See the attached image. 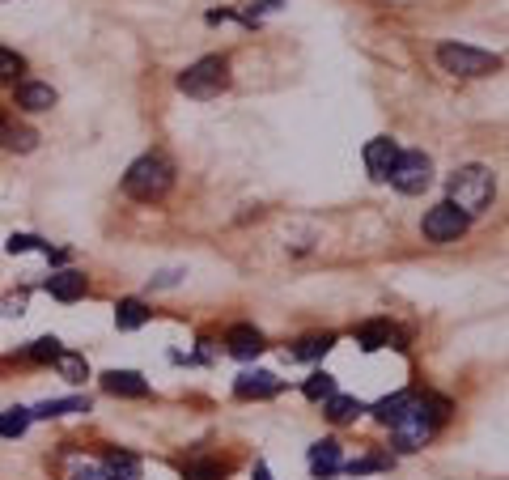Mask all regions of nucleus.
<instances>
[{
	"label": "nucleus",
	"mask_w": 509,
	"mask_h": 480,
	"mask_svg": "<svg viewBox=\"0 0 509 480\" xmlns=\"http://www.w3.org/2000/svg\"><path fill=\"white\" fill-rule=\"evenodd\" d=\"M225 349H230V357H238V362H250V357H259L268 344H263V336L250 324H238V327H230Z\"/></svg>",
	"instance_id": "ddd939ff"
},
{
	"label": "nucleus",
	"mask_w": 509,
	"mask_h": 480,
	"mask_svg": "<svg viewBox=\"0 0 509 480\" xmlns=\"http://www.w3.org/2000/svg\"><path fill=\"white\" fill-rule=\"evenodd\" d=\"M467 221H471V217H463L450 200H441V204H433V209L425 212L420 230H425L429 242H458L463 234H467Z\"/></svg>",
	"instance_id": "0eeeda50"
},
{
	"label": "nucleus",
	"mask_w": 509,
	"mask_h": 480,
	"mask_svg": "<svg viewBox=\"0 0 509 480\" xmlns=\"http://www.w3.org/2000/svg\"><path fill=\"white\" fill-rule=\"evenodd\" d=\"M5 145H9V149H17V154H30V149L39 145V136H34L30 127H9V132H5Z\"/></svg>",
	"instance_id": "c756f323"
},
{
	"label": "nucleus",
	"mask_w": 509,
	"mask_h": 480,
	"mask_svg": "<svg viewBox=\"0 0 509 480\" xmlns=\"http://www.w3.org/2000/svg\"><path fill=\"white\" fill-rule=\"evenodd\" d=\"M446 412H450V404L441 396H408V404H403L395 417H391V442L400 447V451H420V447H429L433 442V434H438V425L446 421Z\"/></svg>",
	"instance_id": "f257e3e1"
},
{
	"label": "nucleus",
	"mask_w": 509,
	"mask_h": 480,
	"mask_svg": "<svg viewBox=\"0 0 509 480\" xmlns=\"http://www.w3.org/2000/svg\"><path fill=\"white\" fill-rule=\"evenodd\" d=\"M183 476L187 480H225V464H221V459H192Z\"/></svg>",
	"instance_id": "393cba45"
},
{
	"label": "nucleus",
	"mask_w": 509,
	"mask_h": 480,
	"mask_svg": "<svg viewBox=\"0 0 509 480\" xmlns=\"http://www.w3.org/2000/svg\"><path fill=\"white\" fill-rule=\"evenodd\" d=\"M30 421H34L30 409H5L0 412V438H22L30 429Z\"/></svg>",
	"instance_id": "412c9836"
},
{
	"label": "nucleus",
	"mask_w": 509,
	"mask_h": 480,
	"mask_svg": "<svg viewBox=\"0 0 509 480\" xmlns=\"http://www.w3.org/2000/svg\"><path fill=\"white\" fill-rule=\"evenodd\" d=\"M438 64L450 72V77H488V72L501 69V56L480 52V47H467V42H441Z\"/></svg>",
	"instance_id": "39448f33"
},
{
	"label": "nucleus",
	"mask_w": 509,
	"mask_h": 480,
	"mask_svg": "<svg viewBox=\"0 0 509 480\" xmlns=\"http://www.w3.org/2000/svg\"><path fill=\"white\" fill-rule=\"evenodd\" d=\"M5 132H9V119H5V111H0V145H5Z\"/></svg>",
	"instance_id": "c9c22d12"
},
{
	"label": "nucleus",
	"mask_w": 509,
	"mask_h": 480,
	"mask_svg": "<svg viewBox=\"0 0 509 480\" xmlns=\"http://www.w3.org/2000/svg\"><path fill=\"white\" fill-rule=\"evenodd\" d=\"M149 324V306L140 302V297H124L119 306H115V327L119 332H137V327Z\"/></svg>",
	"instance_id": "6ab92c4d"
},
{
	"label": "nucleus",
	"mask_w": 509,
	"mask_h": 480,
	"mask_svg": "<svg viewBox=\"0 0 509 480\" xmlns=\"http://www.w3.org/2000/svg\"><path fill=\"white\" fill-rule=\"evenodd\" d=\"M285 5H289V0H250L247 9H242V22H247V26H259L263 17L280 14V9H285Z\"/></svg>",
	"instance_id": "b1692460"
},
{
	"label": "nucleus",
	"mask_w": 509,
	"mask_h": 480,
	"mask_svg": "<svg viewBox=\"0 0 509 480\" xmlns=\"http://www.w3.org/2000/svg\"><path fill=\"white\" fill-rule=\"evenodd\" d=\"M60 94L47 81H17V107L22 111H52Z\"/></svg>",
	"instance_id": "4468645a"
},
{
	"label": "nucleus",
	"mask_w": 509,
	"mask_h": 480,
	"mask_svg": "<svg viewBox=\"0 0 509 480\" xmlns=\"http://www.w3.org/2000/svg\"><path fill=\"white\" fill-rule=\"evenodd\" d=\"M348 476H370V472H386L391 467V455H365V459H353V464H340Z\"/></svg>",
	"instance_id": "bb28decb"
},
{
	"label": "nucleus",
	"mask_w": 509,
	"mask_h": 480,
	"mask_svg": "<svg viewBox=\"0 0 509 480\" xmlns=\"http://www.w3.org/2000/svg\"><path fill=\"white\" fill-rule=\"evenodd\" d=\"M340 464H344V459H340V442H335V438H323V442H315V447H310V472H315L318 480L335 476V472H340Z\"/></svg>",
	"instance_id": "2eb2a0df"
},
{
	"label": "nucleus",
	"mask_w": 509,
	"mask_h": 480,
	"mask_svg": "<svg viewBox=\"0 0 509 480\" xmlns=\"http://www.w3.org/2000/svg\"><path fill=\"white\" fill-rule=\"evenodd\" d=\"M183 277H187L183 268H165V272H157V277H149V289H174Z\"/></svg>",
	"instance_id": "2f4dec72"
},
{
	"label": "nucleus",
	"mask_w": 509,
	"mask_h": 480,
	"mask_svg": "<svg viewBox=\"0 0 509 480\" xmlns=\"http://www.w3.org/2000/svg\"><path fill=\"white\" fill-rule=\"evenodd\" d=\"M302 396L306 400H331V396H335V374H327V370H315V374L306 379Z\"/></svg>",
	"instance_id": "5701e85b"
},
{
	"label": "nucleus",
	"mask_w": 509,
	"mask_h": 480,
	"mask_svg": "<svg viewBox=\"0 0 509 480\" xmlns=\"http://www.w3.org/2000/svg\"><path fill=\"white\" fill-rule=\"evenodd\" d=\"M255 480H272V472H268V464H255Z\"/></svg>",
	"instance_id": "f704fd0d"
},
{
	"label": "nucleus",
	"mask_w": 509,
	"mask_h": 480,
	"mask_svg": "<svg viewBox=\"0 0 509 480\" xmlns=\"http://www.w3.org/2000/svg\"><path fill=\"white\" fill-rule=\"evenodd\" d=\"M386 184L395 187V192H403V196H420V192L433 184V162H429V154H420V149H400V162H395V170H391Z\"/></svg>",
	"instance_id": "423d86ee"
},
{
	"label": "nucleus",
	"mask_w": 509,
	"mask_h": 480,
	"mask_svg": "<svg viewBox=\"0 0 509 480\" xmlns=\"http://www.w3.org/2000/svg\"><path fill=\"white\" fill-rule=\"evenodd\" d=\"M357 344L365 349V353H378V349H386V344H391V349H408L403 336L386 324V319H370V324H361L357 327Z\"/></svg>",
	"instance_id": "9b49d317"
},
{
	"label": "nucleus",
	"mask_w": 509,
	"mask_h": 480,
	"mask_svg": "<svg viewBox=\"0 0 509 480\" xmlns=\"http://www.w3.org/2000/svg\"><path fill=\"white\" fill-rule=\"evenodd\" d=\"M331 349H335V336H331V332H323V336H306L302 344L293 349V357H297V362H323Z\"/></svg>",
	"instance_id": "aec40b11"
},
{
	"label": "nucleus",
	"mask_w": 509,
	"mask_h": 480,
	"mask_svg": "<svg viewBox=\"0 0 509 480\" xmlns=\"http://www.w3.org/2000/svg\"><path fill=\"white\" fill-rule=\"evenodd\" d=\"M174 187V162L165 154H145L137 157L124 174V192L140 204H153V200H165Z\"/></svg>",
	"instance_id": "f03ea898"
},
{
	"label": "nucleus",
	"mask_w": 509,
	"mask_h": 480,
	"mask_svg": "<svg viewBox=\"0 0 509 480\" xmlns=\"http://www.w3.org/2000/svg\"><path fill=\"white\" fill-rule=\"evenodd\" d=\"M361 412H365V404H361L357 396H340V391H335L331 400H323V417H327V421H335V425L357 421Z\"/></svg>",
	"instance_id": "a211bd4d"
},
{
	"label": "nucleus",
	"mask_w": 509,
	"mask_h": 480,
	"mask_svg": "<svg viewBox=\"0 0 509 480\" xmlns=\"http://www.w3.org/2000/svg\"><path fill=\"white\" fill-rule=\"evenodd\" d=\"M408 396H412V391H395V396H386V400H378V404H373V417H378V421L382 425H391V417H395V412L403 409V404H408Z\"/></svg>",
	"instance_id": "c85d7f7f"
},
{
	"label": "nucleus",
	"mask_w": 509,
	"mask_h": 480,
	"mask_svg": "<svg viewBox=\"0 0 509 480\" xmlns=\"http://www.w3.org/2000/svg\"><path fill=\"white\" fill-rule=\"evenodd\" d=\"M85 289H90V281H85V272H77V268H55L52 277H47V294H52L55 302H77V297H85Z\"/></svg>",
	"instance_id": "f8f14e48"
},
{
	"label": "nucleus",
	"mask_w": 509,
	"mask_h": 480,
	"mask_svg": "<svg viewBox=\"0 0 509 480\" xmlns=\"http://www.w3.org/2000/svg\"><path fill=\"white\" fill-rule=\"evenodd\" d=\"M55 370H60V379L64 382H85L90 379V366H85L81 353H60L55 357Z\"/></svg>",
	"instance_id": "4be33fe9"
},
{
	"label": "nucleus",
	"mask_w": 509,
	"mask_h": 480,
	"mask_svg": "<svg viewBox=\"0 0 509 480\" xmlns=\"http://www.w3.org/2000/svg\"><path fill=\"white\" fill-rule=\"evenodd\" d=\"M5 251L9 255H26V251H52V242H42V239H34V234H14V239L5 242Z\"/></svg>",
	"instance_id": "cd10ccee"
},
{
	"label": "nucleus",
	"mask_w": 509,
	"mask_h": 480,
	"mask_svg": "<svg viewBox=\"0 0 509 480\" xmlns=\"http://www.w3.org/2000/svg\"><path fill=\"white\" fill-rule=\"evenodd\" d=\"M72 412H90V396L42 400L39 409H30V417H39V421H52V417H72Z\"/></svg>",
	"instance_id": "f3484780"
},
{
	"label": "nucleus",
	"mask_w": 509,
	"mask_h": 480,
	"mask_svg": "<svg viewBox=\"0 0 509 480\" xmlns=\"http://www.w3.org/2000/svg\"><path fill=\"white\" fill-rule=\"evenodd\" d=\"M26 311V294H9L5 297V315H22Z\"/></svg>",
	"instance_id": "473e14b6"
},
{
	"label": "nucleus",
	"mask_w": 509,
	"mask_h": 480,
	"mask_svg": "<svg viewBox=\"0 0 509 480\" xmlns=\"http://www.w3.org/2000/svg\"><path fill=\"white\" fill-rule=\"evenodd\" d=\"M365 170H370V179H378V184H386L391 179V170H395V162H400V145L391 141V136H373L370 145H365Z\"/></svg>",
	"instance_id": "6e6552de"
},
{
	"label": "nucleus",
	"mask_w": 509,
	"mask_h": 480,
	"mask_svg": "<svg viewBox=\"0 0 509 480\" xmlns=\"http://www.w3.org/2000/svg\"><path fill=\"white\" fill-rule=\"evenodd\" d=\"M179 89L187 94V99H217L221 89H230V60L225 56H204V60H195L192 69H183L179 72Z\"/></svg>",
	"instance_id": "20e7f679"
},
{
	"label": "nucleus",
	"mask_w": 509,
	"mask_h": 480,
	"mask_svg": "<svg viewBox=\"0 0 509 480\" xmlns=\"http://www.w3.org/2000/svg\"><path fill=\"white\" fill-rule=\"evenodd\" d=\"M285 382L276 379L272 370H242L234 379V396L238 400H272Z\"/></svg>",
	"instance_id": "1a4fd4ad"
},
{
	"label": "nucleus",
	"mask_w": 509,
	"mask_h": 480,
	"mask_svg": "<svg viewBox=\"0 0 509 480\" xmlns=\"http://www.w3.org/2000/svg\"><path fill=\"white\" fill-rule=\"evenodd\" d=\"M60 353H64V344H60L55 336H39V340H30V349H26L30 362H55Z\"/></svg>",
	"instance_id": "a878e982"
},
{
	"label": "nucleus",
	"mask_w": 509,
	"mask_h": 480,
	"mask_svg": "<svg viewBox=\"0 0 509 480\" xmlns=\"http://www.w3.org/2000/svg\"><path fill=\"white\" fill-rule=\"evenodd\" d=\"M102 391H110L119 400H145L149 396V379L137 374V370H107L102 374Z\"/></svg>",
	"instance_id": "9d476101"
},
{
	"label": "nucleus",
	"mask_w": 509,
	"mask_h": 480,
	"mask_svg": "<svg viewBox=\"0 0 509 480\" xmlns=\"http://www.w3.org/2000/svg\"><path fill=\"white\" fill-rule=\"evenodd\" d=\"M72 480H107V476H102V467H81Z\"/></svg>",
	"instance_id": "72a5a7b5"
},
{
	"label": "nucleus",
	"mask_w": 509,
	"mask_h": 480,
	"mask_svg": "<svg viewBox=\"0 0 509 480\" xmlns=\"http://www.w3.org/2000/svg\"><path fill=\"white\" fill-rule=\"evenodd\" d=\"M26 69V60L9 52V47H0V81H17V72Z\"/></svg>",
	"instance_id": "7c9ffc66"
},
{
	"label": "nucleus",
	"mask_w": 509,
	"mask_h": 480,
	"mask_svg": "<svg viewBox=\"0 0 509 480\" xmlns=\"http://www.w3.org/2000/svg\"><path fill=\"white\" fill-rule=\"evenodd\" d=\"M450 204H455L463 217H480L496 196V184H493V170L488 166H463L450 174Z\"/></svg>",
	"instance_id": "7ed1b4c3"
},
{
	"label": "nucleus",
	"mask_w": 509,
	"mask_h": 480,
	"mask_svg": "<svg viewBox=\"0 0 509 480\" xmlns=\"http://www.w3.org/2000/svg\"><path fill=\"white\" fill-rule=\"evenodd\" d=\"M102 476L107 480H140L145 476V467L132 451H107L102 455Z\"/></svg>",
	"instance_id": "dca6fc26"
}]
</instances>
